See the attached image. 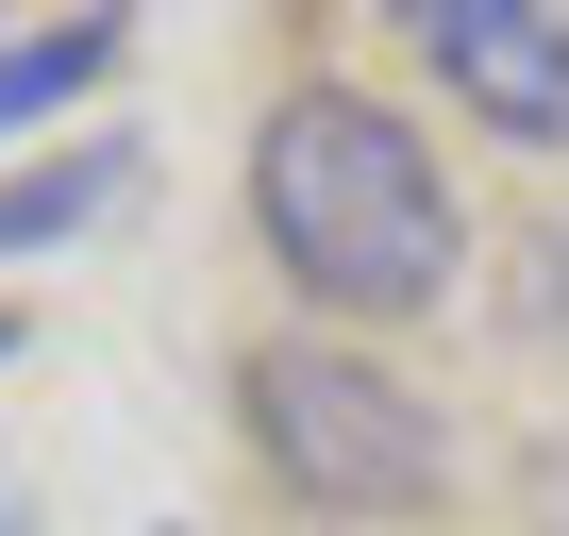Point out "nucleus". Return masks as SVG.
Listing matches in <instances>:
<instances>
[{"mask_svg": "<svg viewBox=\"0 0 569 536\" xmlns=\"http://www.w3.org/2000/svg\"><path fill=\"white\" fill-rule=\"evenodd\" d=\"M251 235L284 251V286L319 302V336H386V319H436L469 286V201H452V151L386 101V85H284L268 135H251Z\"/></svg>", "mask_w": 569, "mask_h": 536, "instance_id": "f257e3e1", "label": "nucleus"}, {"mask_svg": "<svg viewBox=\"0 0 569 536\" xmlns=\"http://www.w3.org/2000/svg\"><path fill=\"white\" fill-rule=\"evenodd\" d=\"M234 419H251L268 486H284V503H319V519H402V503H436V486H452L436 403H419L386 353L319 336V319L234 353Z\"/></svg>", "mask_w": 569, "mask_h": 536, "instance_id": "f03ea898", "label": "nucleus"}, {"mask_svg": "<svg viewBox=\"0 0 569 536\" xmlns=\"http://www.w3.org/2000/svg\"><path fill=\"white\" fill-rule=\"evenodd\" d=\"M402 34L452 85V118H486L502 151H569V18L552 0H419Z\"/></svg>", "mask_w": 569, "mask_h": 536, "instance_id": "7ed1b4c3", "label": "nucleus"}, {"mask_svg": "<svg viewBox=\"0 0 569 536\" xmlns=\"http://www.w3.org/2000/svg\"><path fill=\"white\" fill-rule=\"evenodd\" d=\"M118 68V18H68V34H0V135L18 118H51V101H84Z\"/></svg>", "mask_w": 569, "mask_h": 536, "instance_id": "20e7f679", "label": "nucleus"}, {"mask_svg": "<svg viewBox=\"0 0 569 536\" xmlns=\"http://www.w3.org/2000/svg\"><path fill=\"white\" fill-rule=\"evenodd\" d=\"M118 201V151H84V168H34V185H0V251H34V235H84Z\"/></svg>", "mask_w": 569, "mask_h": 536, "instance_id": "39448f33", "label": "nucleus"}, {"mask_svg": "<svg viewBox=\"0 0 569 536\" xmlns=\"http://www.w3.org/2000/svg\"><path fill=\"white\" fill-rule=\"evenodd\" d=\"M519 503H536V536H569V436H552V453L519 469Z\"/></svg>", "mask_w": 569, "mask_h": 536, "instance_id": "423d86ee", "label": "nucleus"}, {"mask_svg": "<svg viewBox=\"0 0 569 536\" xmlns=\"http://www.w3.org/2000/svg\"><path fill=\"white\" fill-rule=\"evenodd\" d=\"M0 536H34V519H18V486H0Z\"/></svg>", "mask_w": 569, "mask_h": 536, "instance_id": "0eeeda50", "label": "nucleus"}, {"mask_svg": "<svg viewBox=\"0 0 569 536\" xmlns=\"http://www.w3.org/2000/svg\"><path fill=\"white\" fill-rule=\"evenodd\" d=\"M0 353H18V336H0Z\"/></svg>", "mask_w": 569, "mask_h": 536, "instance_id": "6e6552de", "label": "nucleus"}]
</instances>
